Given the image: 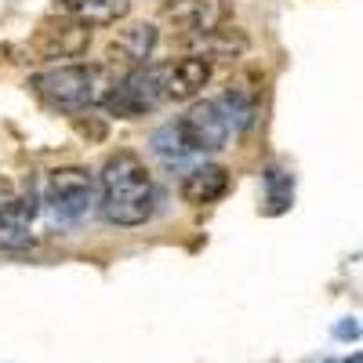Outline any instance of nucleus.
I'll list each match as a JSON object with an SVG mask.
<instances>
[{
    "label": "nucleus",
    "instance_id": "2eb2a0df",
    "mask_svg": "<svg viewBox=\"0 0 363 363\" xmlns=\"http://www.w3.org/2000/svg\"><path fill=\"white\" fill-rule=\"evenodd\" d=\"M265 186H269V215H280V211H287L291 207V174H284V171H277L272 167L269 174H265Z\"/></svg>",
    "mask_w": 363,
    "mask_h": 363
},
{
    "label": "nucleus",
    "instance_id": "ddd939ff",
    "mask_svg": "<svg viewBox=\"0 0 363 363\" xmlns=\"http://www.w3.org/2000/svg\"><path fill=\"white\" fill-rule=\"evenodd\" d=\"M135 8V0H62V11L73 15L84 26H116L120 18H128Z\"/></svg>",
    "mask_w": 363,
    "mask_h": 363
},
{
    "label": "nucleus",
    "instance_id": "9b49d317",
    "mask_svg": "<svg viewBox=\"0 0 363 363\" xmlns=\"http://www.w3.org/2000/svg\"><path fill=\"white\" fill-rule=\"evenodd\" d=\"M33 203L29 200H0V251H29L37 244L33 233Z\"/></svg>",
    "mask_w": 363,
    "mask_h": 363
},
{
    "label": "nucleus",
    "instance_id": "4468645a",
    "mask_svg": "<svg viewBox=\"0 0 363 363\" xmlns=\"http://www.w3.org/2000/svg\"><path fill=\"white\" fill-rule=\"evenodd\" d=\"M149 145H153V153L160 160H167V164H182V160L193 157V149L186 145V138H182V131H178V120H174V124L157 128L153 138H149Z\"/></svg>",
    "mask_w": 363,
    "mask_h": 363
},
{
    "label": "nucleus",
    "instance_id": "7ed1b4c3",
    "mask_svg": "<svg viewBox=\"0 0 363 363\" xmlns=\"http://www.w3.org/2000/svg\"><path fill=\"white\" fill-rule=\"evenodd\" d=\"M120 120H138L164 106V66H135L113 84L102 102Z\"/></svg>",
    "mask_w": 363,
    "mask_h": 363
},
{
    "label": "nucleus",
    "instance_id": "f03ea898",
    "mask_svg": "<svg viewBox=\"0 0 363 363\" xmlns=\"http://www.w3.org/2000/svg\"><path fill=\"white\" fill-rule=\"evenodd\" d=\"M120 77L124 73H116L106 62H99V66L62 62V66H48L44 73L29 77V87L58 113H84L91 106H102Z\"/></svg>",
    "mask_w": 363,
    "mask_h": 363
},
{
    "label": "nucleus",
    "instance_id": "f257e3e1",
    "mask_svg": "<svg viewBox=\"0 0 363 363\" xmlns=\"http://www.w3.org/2000/svg\"><path fill=\"white\" fill-rule=\"evenodd\" d=\"M157 203L153 174H149L145 160L131 149H116L106 157L102 174H99V211L109 225L135 229L149 222Z\"/></svg>",
    "mask_w": 363,
    "mask_h": 363
},
{
    "label": "nucleus",
    "instance_id": "39448f33",
    "mask_svg": "<svg viewBox=\"0 0 363 363\" xmlns=\"http://www.w3.org/2000/svg\"><path fill=\"white\" fill-rule=\"evenodd\" d=\"M87 48H91V26L77 22L66 11L44 18L37 26L33 40H29V51H33L40 62H55V66H58V58H80V55H87Z\"/></svg>",
    "mask_w": 363,
    "mask_h": 363
},
{
    "label": "nucleus",
    "instance_id": "f8f14e48",
    "mask_svg": "<svg viewBox=\"0 0 363 363\" xmlns=\"http://www.w3.org/2000/svg\"><path fill=\"white\" fill-rule=\"evenodd\" d=\"M182 200H186L189 207H203V203H215L229 193V171L222 164H200L193 167L186 178H182L178 186Z\"/></svg>",
    "mask_w": 363,
    "mask_h": 363
},
{
    "label": "nucleus",
    "instance_id": "1a4fd4ad",
    "mask_svg": "<svg viewBox=\"0 0 363 363\" xmlns=\"http://www.w3.org/2000/svg\"><path fill=\"white\" fill-rule=\"evenodd\" d=\"M157 48V29L149 22H138V26H128L120 29L116 40L109 44V55H106V66H113L116 73H128L135 66H145V58L153 55Z\"/></svg>",
    "mask_w": 363,
    "mask_h": 363
},
{
    "label": "nucleus",
    "instance_id": "0eeeda50",
    "mask_svg": "<svg viewBox=\"0 0 363 363\" xmlns=\"http://www.w3.org/2000/svg\"><path fill=\"white\" fill-rule=\"evenodd\" d=\"M178 131L186 138V145L193 149V157H203V153H218L229 142V124L215 102H193L186 109V116H178Z\"/></svg>",
    "mask_w": 363,
    "mask_h": 363
},
{
    "label": "nucleus",
    "instance_id": "423d86ee",
    "mask_svg": "<svg viewBox=\"0 0 363 363\" xmlns=\"http://www.w3.org/2000/svg\"><path fill=\"white\" fill-rule=\"evenodd\" d=\"M160 18L178 37L207 33L233 18V0H160Z\"/></svg>",
    "mask_w": 363,
    "mask_h": 363
},
{
    "label": "nucleus",
    "instance_id": "f3484780",
    "mask_svg": "<svg viewBox=\"0 0 363 363\" xmlns=\"http://www.w3.org/2000/svg\"><path fill=\"white\" fill-rule=\"evenodd\" d=\"M345 363H359V356H352V359H345Z\"/></svg>",
    "mask_w": 363,
    "mask_h": 363
},
{
    "label": "nucleus",
    "instance_id": "6e6552de",
    "mask_svg": "<svg viewBox=\"0 0 363 363\" xmlns=\"http://www.w3.org/2000/svg\"><path fill=\"white\" fill-rule=\"evenodd\" d=\"M211 84V62L200 55H186L164 62V102H193Z\"/></svg>",
    "mask_w": 363,
    "mask_h": 363
},
{
    "label": "nucleus",
    "instance_id": "20e7f679",
    "mask_svg": "<svg viewBox=\"0 0 363 363\" xmlns=\"http://www.w3.org/2000/svg\"><path fill=\"white\" fill-rule=\"evenodd\" d=\"M44 196L58 222H80L99 207V182L84 167H58L48 174Z\"/></svg>",
    "mask_w": 363,
    "mask_h": 363
},
{
    "label": "nucleus",
    "instance_id": "9d476101",
    "mask_svg": "<svg viewBox=\"0 0 363 363\" xmlns=\"http://www.w3.org/2000/svg\"><path fill=\"white\" fill-rule=\"evenodd\" d=\"M182 44L189 48V55H200L207 62H233L247 51V33L236 26H218V29H207V33H193V37H182Z\"/></svg>",
    "mask_w": 363,
    "mask_h": 363
},
{
    "label": "nucleus",
    "instance_id": "dca6fc26",
    "mask_svg": "<svg viewBox=\"0 0 363 363\" xmlns=\"http://www.w3.org/2000/svg\"><path fill=\"white\" fill-rule=\"evenodd\" d=\"M335 335H338V338H356L359 327H356V320H349V323H338V327H335Z\"/></svg>",
    "mask_w": 363,
    "mask_h": 363
}]
</instances>
